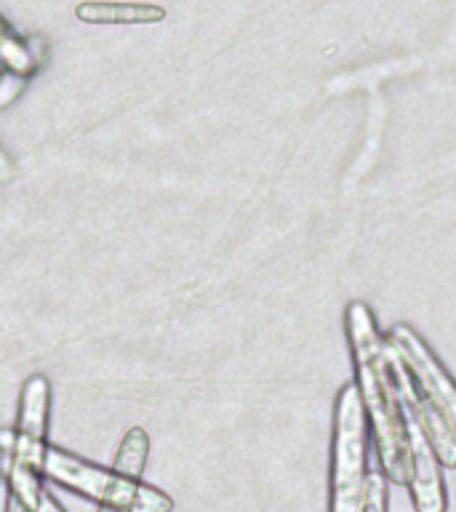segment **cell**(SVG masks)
Listing matches in <instances>:
<instances>
[{
  "label": "cell",
  "instance_id": "1",
  "mask_svg": "<svg viewBox=\"0 0 456 512\" xmlns=\"http://www.w3.org/2000/svg\"><path fill=\"white\" fill-rule=\"evenodd\" d=\"M344 331H347V342H350L352 360H355V382L363 395L379 464L390 483L408 486L411 459H408L406 424H403L398 392L392 382L390 342H382L374 312L360 299L347 304Z\"/></svg>",
  "mask_w": 456,
  "mask_h": 512
},
{
  "label": "cell",
  "instance_id": "2",
  "mask_svg": "<svg viewBox=\"0 0 456 512\" xmlns=\"http://www.w3.org/2000/svg\"><path fill=\"white\" fill-rule=\"evenodd\" d=\"M368 416L358 382L342 384L334 403L331 435V507L328 512H363L368 488Z\"/></svg>",
  "mask_w": 456,
  "mask_h": 512
},
{
  "label": "cell",
  "instance_id": "3",
  "mask_svg": "<svg viewBox=\"0 0 456 512\" xmlns=\"http://www.w3.org/2000/svg\"><path fill=\"white\" fill-rule=\"evenodd\" d=\"M48 480L78 496H86L99 507H118L123 512H171L174 499L160 488L147 486L142 480L120 475L118 470H104L99 464L86 462L59 446H48L46 470Z\"/></svg>",
  "mask_w": 456,
  "mask_h": 512
},
{
  "label": "cell",
  "instance_id": "4",
  "mask_svg": "<svg viewBox=\"0 0 456 512\" xmlns=\"http://www.w3.org/2000/svg\"><path fill=\"white\" fill-rule=\"evenodd\" d=\"M390 368L395 392H398L400 414L406 424V440H408V459H411V499H414L416 512H446V488L438 470V454L432 446V438L424 419L419 414V387L416 379L408 371L406 360L400 358V352L390 344Z\"/></svg>",
  "mask_w": 456,
  "mask_h": 512
},
{
  "label": "cell",
  "instance_id": "5",
  "mask_svg": "<svg viewBox=\"0 0 456 512\" xmlns=\"http://www.w3.org/2000/svg\"><path fill=\"white\" fill-rule=\"evenodd\" d=\"M387 342L400 352V358L406 360L408 371L416 379V384L430 395L432 403L438 406L440 414L446 416V422L456 432V379L448 374L438 355L430 350V344L424 342L408 323H395L390 328Z\"/></svg>",
  "mask_w": 456,
  "mask_h": 512
},
{
  "label": "cell",
  "instance_id": "6",
  "mask_svg": "<svg viewBox=\"0 0 456 512\" xmlns=\"http://www.w3.org/2000/svg\"><path fill=\"white\" fill-rule=\"evenodd\" d=\"M48 411H51V382L43 374L27 376L19 400L16 424V464L46 470L48 456Z\"/></svg>",
  "mask_w": 456,
  "mask_h": 512
},
{
  "label": "cell",
  "instance_id": "7",
  "mask_svg": "<svg viewBox=\"0 0 456 512\" xmlns=\"http://www.w3.org/2000/svg\"><path fill=\"white\" fill-rule=\"evenodd\" d=\"M75 16L83 24H160L166 19V8L136 0H83Z\"/></svg>",
  "mask_w": 456,
  "mask_h": 512
},
{
  "label": "cell",
  "instance_id": "8",
  "mask_svg": "<svg viewBox=\"0 0 456 512\" xmlns=\"http://www.w3.org/2000/svg\"><path fill=\"white\" fill-rule=\"evenodd\" d=\"M40 478H46L43 472L32 470L27 464H16L8 472V491H14L24 502V507L30 512H64L56 499L46 491V486L40 483Z\"/></svg>",
  "mask_w": 456,
  "mask_h": 512
},
{
  "label": "cell",
  "instance_id": "9",
  "mask_svg": "<svg viewBox=\"0 0 456 512\" xmlns=\"http://www.w3.org/2000/svg\"><path fill=\"white\" fill-rule=\"evenodd\" d=\"M147 459H150V435H147L144 427H131L123 435V443H120L112 470H118L120 475H128V478L142 480Z\"/></svg>",
  "mask_w": 456,
  "mask_h": 512
},
{
  "label": "cell",
  "instance_id": "10",
  "mask_svg": "<svg viewBox=\"0 0 456 512\" xmlns=\"http://www.w3.org/2000/svg\"><path fill=\"white\" fill-rule=\"evenodd\" d=\"M382 467L368 470V488H366V510L363 512H387V483H384Z\"/></svg>",
  "mask_w": 456,
  "mask_h": 512
},
{
  "label": "cell",
  "instance_id": "11",
  "mask_svg": "<svg viewBox=\"0 0 456 512\" xmlns=\"http://www.w3.org/2000/svg\"><path fill=\"white\" fill-rule=\"evenodd\" d=\"M6 512H30V510H27V507H24V502H22V499H19V496L14 494V491H8Z\"/></svg>",
  "mask_w": 456,
  "mask_h": 512
},
{
  "label": "cell",
  "instance_id": "12",
  "mask_svg": "<svg viewBox=\"0 0 456 512\" xmlns=\"http://www.w3.org/2000/svg\"><path fill=\"white\" fill-rule=\"evenodd\" d=\"M99 512H123V510H118V507H99Z\"/></svg>",
  "mask_w": 456,
  "mask_h": 512
}]
</instances>
